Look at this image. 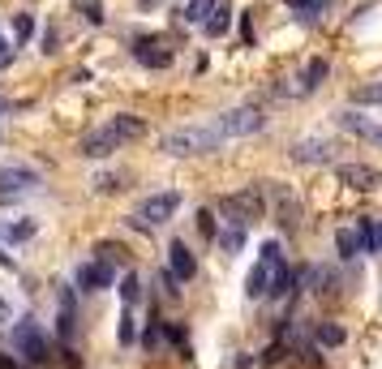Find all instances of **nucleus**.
<instances>
[{"label": "nucleus", "mask_w": 382, "mask_h": 369, "mask_svg": "<svg viewBox=\"0 0 382 369\" xmlns=\"http://www.w3.org/2000/svg\"><path fill=\"white\" fill-rule=\"evenodd\" d=\"M352 108H382V82H369L361 90H352Z\"/></svg>", "instance_id": "bb28decb"}, {"label": "nucleus", "mask_w": 382, "mask_h": 369, "mask_svg": "<svg viewBox=\"0 0 382 369\" xmlns=\"http://www.w3.org/2000/svg\"><path fill=\"white\" fill-rule=\"evenodd\" d=\"M215 5H219V0H189V5L181 9V17L189 22V26H202V22L215 13Z\"/></svg>", "instance_id": "5701e85b"}, {"label": "nucleus", "mask_w": 382, "mask_h": 369, "mask_svg": "<svg viewBox=\"0 0 382 369\" xmlns=\"http://www.w3.org/2000/svg\"><path fill=\"white\" fill-rule=\"evenodd\" d=\"M90 189H95V193H120V189H125V177H120V172H95V177H90Z\"/></svg>", "instance_id": "a878e982"}, {"label": "nucleus", "mask_w": 382, "mask_h": 369, "mask_svg": "<svg viewBox=\"0 0 382 369\" xmlns=\"http://www.w3.org/2000/svg\"><path fill=\"white\" fill-rule=\"evenodd\" d=\"M61 365H65V369H82V356H78V352H73L69 343H65V348H61Z\"/></svg>", "instance_id": "f704fd0d"}, {"label": "nucleus", "mask_w": 382, "mask_h": 369, "mask_svg": "<svg viewBox=\"0 0 382 369\" xmlns=\"http://www.w3.org/2000/svg\"><path fill=\"white\" fill-rule=\"evenodd\" d=\"M335 249H340L344 262H352L356 254H361V236H356V228H340L335 232Z\"/></svg>", "instance_id": "4be33fe9"}, {"label": "nucleus", "mask_w": 382, "mask_h": 369, "mask_svg": "<svg viewBox=\"0 0 382 369\" xmlns=\"http://www.w3.org/2000/svg\"><path fill=\"white\" fill-rule=\"evenodd\" d=\"M95 258H99V262H108V266H116V262L125 258V249H120L116 240H99V245H95Z\"/></svg>", "instance_id": "c756f323"}, {"label": "nucleus", "mask_w": 382, "mask_h": 369, "mask_svg": "<svg viewBox=\"0 0 382 369\" xmlns=\"http://www.w3.org/2000/svg\"><path fill=\"white\" fill-rule=\"evenodd\" d=\"M279 356H284V343H271V348L262 352V365H279Z\"/></svg>", "instance_id": "c9c22d12"}, {"label": "nucleus", "mask_w": 382, "mask_h": 369, "mask_svg": "<svg viewBox=\"0 0 382 369\" xmlns=\"http://www.w3.org/2000/svg\"><path fill=\"white\" fill-rule=\"evenodd\" d=\"M211 129L223 138V142H237V138H253L266 129V112L258 104H245V108H228L211 120Z\"/></svg>", "instance_id": "39448f33"}, {"label": "nucleus", "mask_w": 382, "mask_h": 369, "mask_svg": "<svg viewBox=\"0 0 382 369\" xmlns=\"http://www.w3.org/2000/svg\"><path fill=\"white\" fill-rule=\"evenodd\" d=\"M245 224H219V232H215V240H219V249L223 254H241L245 249Z\"/></svg>", "instance_id": "6ab92c4d"}, {"label": "nucleus", "mask_w": 382, "mask_h": 369, "mask_svg": "<svg viewBox=\"0 0 382 369\" xmlns=\"http://www.w3.org/2000/svg\"><path fill=\"white\" fill-rule=\"evenodd\" d=\"M43 189V172L31 163H0V206H17Z\"/></svg>", "instance_id": "20e7f679"}, {"label": "nucleus", "mask_w": 382, "mask_h": 369, "mask_svg": "<svg viewBox=\"0 0 382 369\" xmlns=\"http://www.w3.org/2000/svg\"><path fill=\"white\" fill-rule=\"evenodd\" d=\"M181 189H159V193H146V198L134 206V215H129V228H138V232H155V228H164L168 219L181 211Z\"/></svg>", "instance_id": "7ed1b4c3"}, {"label": "nucleus", "mask_w": 382, "mask_h": 369, "mask_svg": "<svg viewBox=\"0 0 382 369\" xmlns=\"http://www.w3.org/2000/svg\"><path fill=\"white\" fill-rule=\"evenodd\" d=\"M134 60L142 69H172L176 52H172V47H164L155 35H142V39H134Z\"/></svg>", "instance_id": "f8f14e48"}, {"label": "nucleus", "mask_w": 382, "mask_h": 369, "mask_svg": "<svg viewBox=\"0 0 382 369\" xmlns=\"http://www.w3.org/2000/svg\"><path fill=\"white\" fill-rule=\"evenodd\" d=\"M120 301L125 305H138L142 301V275H138V270H125V275H120Z\"/></svg>", "instance_id": "393cba45"}, {"label": "nucleus", "mask_w": 382, "mask_h": 369, "mask_svg": "<svg viewBox=\"0 0 382 369\" xmlns=\"http://www.w3.org/2000/svg\"><path fill=\"white\" fill-rule=\"evenodd\" d=\"M279 262H284L279 240H266L262 249H258V262H253V270L245 275V297H249V301H262V297H266V288H271V279H275Z\"/></svg>", "instance_id": "0eeeda50"}, {"label": "nucleus", "mask_w": 382, "mask_h": 369, "mask_svg": "<svg viewBox=\"0 0 382 369\" xmlns=\"http://www.w3.org/2000/svg\"><path fill=\"white\" fill-rule=\"evenodd\" d=\"M56 335L61 343H69L73 335H78V301H73V288L61 292V309H56Z\"/></svg>", "instance_id": "2eb2a0df"}, {"label": "nucleus", "mask_w": 382, "mask_h": 369, "mask_svg": "<svg viewBox=\"0 0 382 369\" xmlns=\"http://www.w3.org/2000/svg\"><path fill=\"white\" fill-rule=\"evenodd\" d=\"M228 26H232V9L228 5H215V13L202 22V31H207L211 39H219V35H228Z\"/></svg>", "instance_id": "aec40b11"}, {"label": "nucleus", "mask_w": 382, "mask_h": 369, "mask_svg": "<svg viewBox=\"0 0 382 369\" xmlns=\"http://www.w3.org/2000/svg\"><path fill=\"white\" fill-rule=\"evenodd\" d=\"M296 284H301V275H296L288 262H279L275 279H271V288H266V297H271V301H284V297H292V292H296Z\"/></svg>", "instance_id": "f3484780"}, {"label": "nucleus", "mask_w": 382, "mask_h": 369, "mask_svg": "<svg viewBox=\"0 0 382 369\" xmlns=\"http://www.w3.org/2000/svg\"><path fill=\"white\" fill-rule=\"evenodd\" d=\"M31 39H35V13H17V17H13V43L26 47Z\"/></svg>", "instance_id": "cd10ccee"}, {"label": "nucleus", "mask_w": 382, "mask_h": 369, "mask_svg": "<svg viewBox=\"0 0 382 369\" xmlns=\"http://www.w3.org/2000/svg\"><path fill=\"white\" fill-rule=\"evenodd\" d=\"M116 339H120V348H134V343H138V322H134V305H125V309H120V327H116Z\"/></svg>", "instance_id": "412c9836"}, {"label": "nucleus", "mask_w": 382, "mask_h": 369, "mask_svg": "<svg viewBox=\"0 0 382 369\" xmlns=\"http://www.w3.org/2000/svg\"><path fill=\"white\" fill-rule=\"evenodd\" d=\"M159 339H164V322H150L146 335H142V348H146V352H155V348H159Z\"/></svg>", "instance_id": "2f4dec72"}, {"label": "nucleus", "mask_w": 382, "mask_h": 369, "mask_svg": "<svg viewBox=\"0 0 382 369\" xmlns=\"http://www.w3.org/2000/svg\"><path fill=\"white\" fill-rule=\"evenodd\" d=\"M142 138H146V120L134 116V112H116V116L104 120V125H95L90 133H82L78 155H82V159H108V155L120 151V146L142 142Z\"/></svg>", "instance_id": "f257e3e1"}, {"label": "nucleus", "mask_w": 382, "mask_h": 369, "mask_svg": "<svg viewBox=\"0 0 382 369\" xmlns=\"http://www.w3.org/2000/svg\"><path fill=\"white\" fill-rule=\"evenodd\" d=\"M369 254L382 258V219H374V224H369Z\"/></svg>", "instance_id": "473e14b6"}, {"label": "nucleus", "mask_w": 382, "mask_h": 369, "mask_svg": "<svg viewBox=\"0 0 382 369\" xmlns=\"http://www.w3.org/2000/svg\"><path fill=\"white\" fill-rule=\"evenodd\" d=\"M13 352L26 365H43L47 356H52V339L43 335V327L35 322V318H17L13 322Z\"/></svg>", "instance_id": "423d86ee"}, {"label": "nucleus", "mask_w": 382, "mask_h": 369, "mask_svg": "<svg viewBox=\"0 0 382 369\" xmlns=\"http://www.w3.org/2000/svg\"><path fill=\"white\" fill-rule=\"evenodd\" d=\"M43 52H47V56L61 52V31H56V26H47V35H43Z\"/></svg>", "instance_id": "72a5a7b5"}, {"label": "nucleus", "mask_w": 382, "mask_h": 369, "mask_svg": "<svg viewBox=\"0 0 382 369\" xmlns=\"http://www.w3.org/2000/svg\"><path fill=\"white\" fill-rule=\"evenodd\" d=\"M335 181L356 193H378L382 189V167L374 163H335Z\"/></svg>", "instance_id": "1a4fd4ad"}, {"label": "nucleus", "mask_w": 382, "mask_h": 369, "mask_svg": "<svg viewBox=\"0 0 382 369\" xmlns=\"http://www.w3.org/2000/svg\"><path fill=\"white\" fill-rule=\"evenodd\" d=\"M284 5H288V9H296V13H305V9L314 5V0H284Z\"/></svg>", "instance_id": "4c0bfd02"}, {"label": "nucleus", "mask_w": 382, "mask_h": 369, "mask_svg": "<svg viewBox=\"0 0 382 369\" xmlns=\"http://www.w3.org/2000/svg\"><path fill=\"white\" fill-rule=\"evenodd\" d=\"M73 284H78V292H108V288H116V266L90 258L73 270Z\"/></svg>", "instance_id": "9d476101"}, {"label": "nucleus", "mask_w": 382, "mask_h": 369, "mask_svg": "<svg viewBox=\"0 0 382 369\" xmlns=\"http://www.w3.org/2000/svg\"><path fill=\"white\" fill-rule=\"evenodd\" d=\"M262 193L271 198L275 224L288 228V232H296V224H301V198H296V193H292L288 185H279V181H262Z\"/></svg>", "instance_id": "6e6552de"}, {"label": "nucleus", "mask_w": 382, "mask_h": 369, "mask_svg": "<svg viewBox=\"0 0 382 369\" xmlns=\"http://www.w3.org/2000/svg\"><path fill=\"white\" fill-rule=\"evenodd\" d=\"M73 13H82L90 26H104L108 22V9H104V0H73Z\"/></svg>", "instance_id": "b1692460"}, {"label": "nucleus", "mask_w": 382, "mask_h": 369, "mask_svg": "<svg viewBox=\"0 0 382 369\" xmlns=\"http://www.w3.org/2000/svg\"><path fill=\"white\" fill-rule=\"evenodd\" d=\"M223 146V138L211 125H181V129H168L159 138V155L168 159H193V155H215Z\"/></svg>", "instance_id": "f03ea898"}, {"label": "nucleus", "mask_w": 382, "mask_h": 369, "mask_svg": "<svg viewBox=\"0 0 382 369\" xmlns=\"http://www.w3.org/2000/svg\"><path fill=\"white\" fill-rule=\"evenodd\" d=\"M0 369H17V365H13V356H0Z\"/></svg>", "instance_id": "ea45409f"}, {"label": "nucleus", "mask_w": 382, "mask_h": 369, "mask_svg": "<svg viewBox=\"0 0 382 369\" xmlns=\"http://www.w3.org/2000/svg\"><path fill=\"white\" fill-rule=\"evenodd\" d=\"M314 339L322 343V348H340V343H344L348 335H344V327H335V322H318V331H314Z\"/></svg>", "instance_id": "c85d7f7f"}, {"label": "nucleus", "mask_w": 382, "mask_h": 369, "mask_svg": "<svg viewBox=\"0 0 382 369\" xmlns=\"http://www.w3.org/2000/svg\"><path fill=\"white\" fill-rule=\"evenodd\" d=\"M335 125H340L344 133H352V138L369 142V133H374L378 120H374V116H365V112H356V108H340V112H335Z\"/></svg>", "instance_id": "4468645a"}, {"label": "nucleus", "mask_w": 382, "mask_h": 369, "mask_svg": "<svg viewBox=\"0 0 382 369\" xmlns=\"http://www.w3.org/2000/svg\"><path fill=\"white\" fill-rule=\"evenodd\" d=\"M198 232L207 236V240H215V232H219V224H215V211H207V206L198 211Z\"/></svg>", "instance_id": "7c9ffc66"}, {"label": "nucleus", "mask_w": 382, "mask_h": 369, "mask_svg": "<svg viewBox=\"0 0 382 369\" xmlns=\"http://www.w3.org/2000/svg\"><path fill=\"white\" fill-rule=\"evenodd\" d=\"M5 47H9V43H5V39H0V65H5V60H9V52H5Z\"/></svg>", "instance_id": "a19ab883"}, {"label": "nucleus", "mask_w": 382, "mask_h": 369, "mask_svg": "<svg viewBox=\"0 0 382 369\" xmlns=\"http://www.w3.org/2000/svg\"><path fill=\"white\" fill-rule=\"evenodd\" d=\"M0 112H5V104H0Z\"/></svg>", "instance_id": "79ce46f5"}, {"label": "nucleus", "mask_w": 382, "mask_h": 369, "mask_svg": "<svg viewBox=\"0 0 382 369\" xmlns=\"http://www.w3.org/2000/svg\"><path fill=\"white\" fill-rule=\"evenodd\" d=\"M326 73H331V65L322 60V56H314V60H305V69H301V86H296V95H314L322 82H326Z\"/></svg>", "instance_id": "a211bd4d"}, {"label": "nucleus", "mask_w": 382, "mask_h": 369, "mask_svg": "<svg viewBox=\"0 0 382 369\" xmlns=\"http://www.w3.org/2000/svg\"><path fill=\"white\" fill-rule=\"evenodd\" d=\"M35 232H39L35 219H0V240L5 245H26Z\"/></svg>", "instance_id": "dca6fc26"}, {"label": "nucleus", "mask_w": 382, "mask_h": 369, "mask_svg": "<svg viewBox=\"0 0 382 369\" xmlns=\"http://www.w3.org/2000/svg\"><path fill=\"white\" fill-rule=\"evenodd\" d=\"M9 318H13V309H9V301L0 297V327H9Z\"/></svg>", "instance_id": "e433bc0d"}, {"label": "nucleus", "mask_w": 382, "mask_h": 369, "mask_svg": "<svg viewBox=\"0 0 382 369\" xmlns=\"http://www.w3.org/2000/svg\"><path fill=\"white\" fill-rule=\"evenodd\" d=\"M168 275H172L176 284H189V279L198 275V258L189 254L185 240H172V245H168Z\"/></svg>", "instance_id": "ddd939ff"}, {"label": "nucleus", "mask_w": 382, "mask_h": 369, "mask_svg": "<svg viewBox=\"0 0 382 369\" xmlns=\"http://www.w3.org/2000/svg\"><path fill=\"white\" fill-rule=\"evenodd\" d=\"M0 266H5V270H17V262H13V258H9L5 249H0Z\"/></svg>", "instance_id": "58836bf2"}, {"label": "nucleus", "mask_w": 382, "mask_h": 369, "mask_svg": "<svg viewBox=\"0 0 382 369\" xmlns=\"http://www.w3.org/2000/svg\"><path fill=\"white\" fill-rule=\"evenodd\" d=\"M288 155L296 163H310V167H322V163H335V142H326V138H301L288 146Z\"/></svg>", "instance_id": "9b49d317"}]
</instances>
